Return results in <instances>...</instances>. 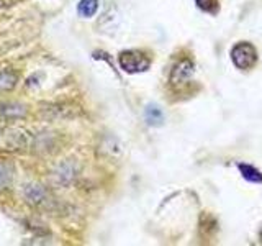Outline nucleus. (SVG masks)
I'll return each instance as SVG.
<instances>
[{
  "instance_id": "9d476101",
  "label": "nucleus",
  "mask_w": 262,
  "mask_h": 246,
  "mask_svg": "<svg viewBox=\"0 0 262 246\" xmlns=\"http://www.w3.org/2000/svg\"><path fill=\"white\" fill-rule=\"evenodd\" d=\"M12 179H13L12 168L7 162H0V192H4L10 187Z\"/></svg>"
},
{
  "instance_id": "0eeeda50",
  "label": "nucleus",
  "mask_w": 262,
  "mask_h": 246,
  "mask_svg": "<svg viewBox=\"0 0 262 246\" xmlns=\"http://www.w3.org/2000/svg\"><path fill=\"white\" fill-rule=\"evenodd\" d=\"M144 118L147 121V125H151V127H161L162 123H164V113H162V110L159 109L158 105L151 104V105L146 107Z\"/></svg>"
},
{
  "instance_id": "f03ea898",
  "label": "nucleus",
  "mask_w": 262,
  "mask_h": 246,
  "mask_svg": "<svg viewBox=\"0 0 262 246\" xmlns=\"http://www.w3.org/2000/svg\"><path fill=\"white\" fill-rule=\"evenodd\" d=\"M118 63H120V68L128 74L144 72L149 69V66H151L149 57H146L139 51H135V49H128V51L120 53Z\"/></svg>"
},
{
  "instance_id": "ddd939ff",
  "label": "nucleus",
  "mask_w": 262,
  "mask_h": 246,
  "mask_svg": "<svg viewBox=\"0 0 262 246\" xmlns=\"http://www.w3.org/2000/svg\"><path fill=\"white\" fill-rule=\"evenodd\" d=\"M4 5V0H0V7H2Z\"/></svg>"
},
{
  "instance_id": "f257e3e1",
  "label": "nucleus",
  "mask_w": 262,
  "mask_h": 246,
  "mask_svg": "<svg viewBox=\"0 0 262 246\" xmlns=\"http://www.w3.org/2000/svg\"><path fill=\"white\" fill-rule=\"evenodd\" d=\"M28 133L21 128L0 127V151H21L28 146Z\"/></svg>"
},
{
  "instance_id": "9b49d317",
  "label": "nucleus",
  "mask_w": 262,
  "mask_h": 246,
  "mask_svg": "<svg viewBox=\"0 0 262 246\" xmlns=\"http://www.w3.org/2000/svg\"><path fill=\"white\" fill-rule=\"evenodd\" d=\"M16 84V74L12 71H4L0 72V90H8L15 87Z\"/></svg>"
},
{
  "instance_id": "7ed1b4c3",
  "label": "nucleus",
  "mask_w": 262,
  "mask_h": 246,
  "mask_svg": "<svg viewBox=\"0 0 262 246\" xmlns=\"http://www.w3.org/2000/svg\"><path fill=\"white\" fill-rule=\"evenodd\" d=\"M231 59L237 69H251L257 63V49L248 41H241L233 46Z\"/></svg>"
},
{
  "instance_id": "6e6552de",
  "label": "nucleus",
  "mask_w": 262,
  "mask_h": 246,
  "mask_svg": "<svg viewBox=\"0 0 262 246\" xmlns=\"http://www.w3.org/2000/svg\"><path fill=\"white\" fill-rule=\"evenodd\" d=\"M237 169H239L241 176L249 180V182H257V184H262V172L259 169H256L251 164H244V162H239L237 164Z\"/></svg>"
},
{
  "instance_id": "39448f33",
  "label": "nucleus",
  "mask_w": 262,
  "mask_h": 246,
  "mask_svg": "<svg viewBox=\"0 0 262 246\" xmlns=\"http://www.w3.org/2000/svg\"><path fill=\"white\" fill-rule=\"evenodd\" d=\"M23 197L33 207H45L49 202V194L48 191L39 184H28L23 189Z\"/></svg>"
},
{
  "instance_id": "4468645a",
  "label": "nucleus",
  "mask_w": 262,
  "mask_h": 246,
  "mask_svg": "<svg viewBox=\"0 0 262 246\" xmlns=\"http://www.w3.org/2000/svg\"><path fill=\"white\" fill-rule=\"evenodd\" d=\"M260 241H262V230H260Z\"/></svg>"
},
{
  "instance_id": "f8f14e48",
  "label": "nucleus",
  "mask_w": 262,
  "mask_h": 246,
  "mask_svg": "<svg viewBox=\"0 0 262 246\" xmlns=\"http://www.w3.org/2000/svg\"><path fill=\"white\" fill-rule=\"evenodd\" d=\"M195 4H196V7L200 8V10L211 13V15H215L218 12V8H220L216 0H195Z\"/></svg>"
},
{
  "instance_id": "1a4fd4ad",
  "label": "nucleus",
  "mask_w": 262,
  "mask_h": 246,
  "mask_svg": "<svg viewBox=\"0 0 262 246\" xmlns=\"http://www.w3.org/2000/svg\"><path fill=\"white\" fill-rule=\"evenodd\" d=\"M98 10V0H80L77 4V13L84 18L94 16Z\"/></svg>"
},
{
  "instance_id": "423d86ee",
  "label": "nucleus",
  "mask_w": 262,
  "mask_h": 246,
  "mask_svg": "<svg viewBox=\"0 0 262 246\" xmlns=\"http://www.w3.org/2000/svg\"><path fill=\"white\" fill-rule=\"evenodd\" d=\"M77 177V166L72 161H64L59 166L54 169L53 179L56 184H59L61 187H68L74 182V179Z\"/></svg>"
},
{
  "instance_id": "20e7f679",
  "label": "nucleus",
  "mask_w": 262,
  "mask_h": 246,
  "mask_svg": "<svg viewBox=\"0 0 262 246\" xmlns=\"http://www.w3.org/2000/svg\"><path fill=\"white\" fill-rule=\"evenodd\" d=\"M193 69H195V66L190 59H187V57L180 59L170 71V77H169L170 84L172 86L185 84V82L193 76Z\"/></svg>"
}]
</instances>
